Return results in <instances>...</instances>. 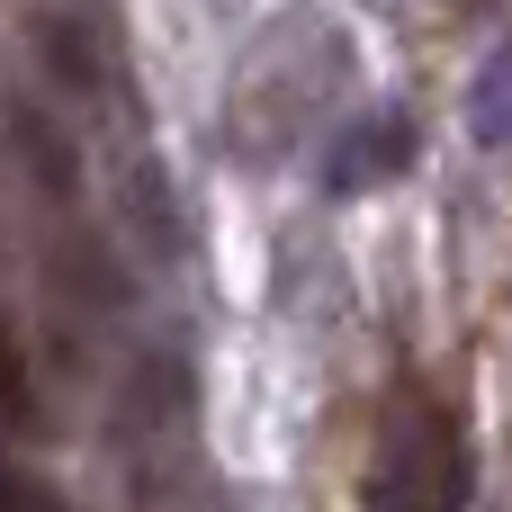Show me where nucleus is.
<instances>
[{
  "label": "nucleus",
  "instance_id": "6",
  "mask_svg": "<svg viewBox=\"0 0 512 512\" xmlns=\"http://www.w3.org/2000/svg\"><path fill=\"white\" fill-rule=\"evenodd\" d=\"M0 432H36V369L18 324H0Z\"/></svg>",
  "mask_w": 512,
  "mask_h": 512
},
{
  "label": "nucleus",
  "instance_id": "4",
  "mask_svg": "<svg viewBox=\"0 0 512 512\" xmlns=\"http://www.w3.org/2000/svg\"><path fill=\"white\" fill-rule=\"evenodd\" d=\"M9 144H18L27 180H36L45 198H72V189H81V153H72V135H63L36 99H18V108H9Z\"/></svg>",
  "mask_w": 512,
  "mask_h": 512
},
{
  "label": "nucleus",
  "instance_id": "7",
  "mask_svg": "<svg viewBox=\"0 0 512 512\" xmlns=\"http://www.w3.org/2000/svg\"><path fill=\"white\" fill-rule=\"evenodd\" d=\"M0 512H72V504H63L45 477H27V468H9V459H0Z\"/></svg>",
  "mask_w": 512,
  "mask_h": 512
},
{
  "label": "nucleus",
  "instance_id": "5",
  "mask_svg": "<svg viewBox=\"0 0 512 512\" xmlns=\"http://www.w3.org/2000/svg\"><path fill=\"white\" fill-rule=\"evenodd\" d=\"M126 216H135V234H144V252H153V261H171V252H180V216H171V189H162V171H153V162H126Z\"/></svg>",
  "mask_w": 512,
  "mask_h": 512
},
{
  "label": "nucleus",
  "instance_id": "2",
  "mask_svg": "<svg viewBox=\"0 0 512 512\" xmlns=\"http://www.w3.org/2000/svg\"><path fill=\"white\" fill-rule=\"evenodd\" d=\"M36 63L54 72L63 99H108L117 90V36L81 9H45L36 18Z\"/></svg>",
  "mask_w": 512,
  "mask_h": 512
},
{
  "label": "nucleus",
  "instance_id": "3",
  "mask_svg": "<svg viewBox=\"0 0 512 512\" xmlns=\"http://www.w3.org/2000/svg\"><path fill=\"white\" fill-rule=\"evenodd\" d=\"M414 162V126L405 117H369V126H342L333 153H324V189H378L387 171Z\"/></svg>",
  "mask_w": 512,
  "mask_h": 512
},
{
  "label": "nucleus",
  "instance_id": "1",
  "mask_svg": "<svg viewBox=\"0 0 512 512\" xmlns=\"http://www.w3.org/2000/svg\"><path fill=\"white\" fill-rule=\"evenodd\" d=\"M369 512H468V432L441 396H396L369 459Z\"/></svg>",
  "mask_w": 512,
  "mask_h": 512
}]
</instances>
